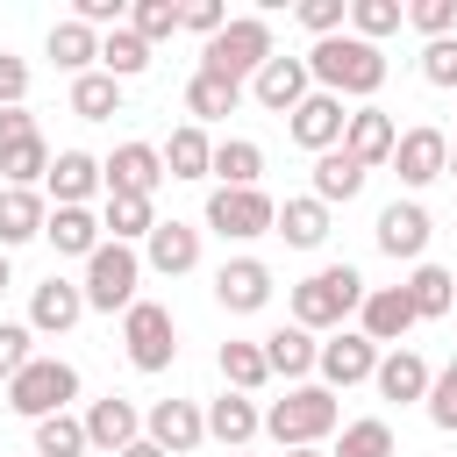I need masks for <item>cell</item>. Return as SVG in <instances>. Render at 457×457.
Instances as JSON below:
<instances>
[{"label": "cell", "mask_w": 457, "mask_h": 457, "mask_svg": "<svg viewBox=\"0 0 457 457\" xmlns=\"http://www.w3.org/2000/svg\"><path fill=\"white\" fill-rule=\"evenodd\" d=\"M307 93H314V71H307V57H271V64L250 79V100H257L264 114H293Z\"/></svg>", "instance_id": "obj_13"}, {"label": "cell", "mask_w": 457, "mask_h": 457, "mask_svg": "<svg viewBox=\"0 0 457 457\" xmlns=\"http://www.w3.org/2000/svg\"><path fill=\"white\" fill-rule=\"evenodd\" d=\"M321 386L328 393H343V386H364L371 371H378V343L364 336V328H336V343H321Z\"/></svg>", "instance_id": "obj_11"}, {"label": "cell", "mask_w": 457, "mask_h": 457, "mask_svg": "<svg viewBox=\"0 0 457 457\" xmlns=\"http://www.w3.org/2000/svg\"><path fill=\"white\" fill-rule=\"evenodd\" d=\"M286 457H328V450H286Z\"/></svg>", "instance_id": "obj_55"}, {"label": "cell", "mask_w": 457, "mask_h": 457, "mask_svg": "<svg viewBox=\"0 0 457 457\" xmlns=\"http://www.w3.org/2000/svg\"><path fill=\"white\" fill-rule=\"evenodd\" d=\"M421 79H428V86H443V93H457V36H443V43H428V50H421Z\"/></svg>", "instance_id": "obj_48"}, {"label": "cell", "mask_w": 457, "mask_h": 457, "mask_svg": "<svg viewBox=\"0 0 457 457\" xmlns=\"http://www.w3.org/2000/svg\"><path fill=\"white\" fill-rule=\"evenodd\" d=\"M79 450H93V443H86V414H50V421H36V457H79Z\"/></svg>", "instance_id": "obj_40"}, {"label": "cell", "mask_w": 457, "mask_h": 457, "mask_svg": "<svg viewBox=\"0 0 457 457\" xmlns=\"http://www.w3.org/2000/svg\"><path fill=\"white\" fill-rule=\"evenodd\" d=\"M121 343H129V364H136V371H171V357H179L171 307H164V300H136V307L121 314Z\"/></svg>", "instance_id": "obj_7"}, {"label": "cell", "mask_w": 457, "mask_h": 457, "mask_svg": "<svg viewBox=\"0 0 457 457\" xmlns=\"http://www.w3.org/2000/svg\"><path fill=\"white\" fill-rule=\"evenodd\" d=\"M400 21H407V7H400V0H350V36H364V43L393 36Z\"/></svg>", "instance_id": "obj_43"}, {"label": "cell", "mask_w": 457, "mask_h": 457, "mask_svg": "<svg viewBox=\"0 0 457 457\" xmlns=\"http://www.w3.org/2000/svg\"><path fill=\"white\" fill-rule=\"evenodd\" d=\"M393 171H400V186H428V179H443L450 171V136L443 129H400V143H393Z\"/></svg>", "instance_id": "obj_12"}, {"label": "cell", "mask_w": 457, "mask_h": 457, "mask_svg": "<svg viewBox=\"0 0 457 457\" xmlns=\"http://www.w3.org/2000/svg\"><path fill=\"white\" fill-rule=\"evenodd\" d=\"M143 264L164 271V278H186V271L200 264V228H186V221H157L150 243H143Z\"/></svg>", "instance_id": "obj_24"}, {"label": "cell", "mask_w": 457, "mask_h": 457, "mask_svg": "<svg viewBox=\"0 0 457 457\" xmlns=\"http://www.w3.org/2000/svg\"><path fill=\"white\" fill-rule=\"evenodd\" d=\"M307 71H314V86L321 93H336V100H364L371 107V93L386 86V57H378V43H364V36H328V43H314L307 50Z\"/></svg>", "instance_id": "obj_1"}, {"label": "cell", "mask_w": 457, "mask_h": 457, "mask_svg": "<svg viewBox=\"0 0 457 457\" xmlns=\"http://www.w3.org/2000/svg\"><path fill=\"white\" fill-rule=\"evenodd\" d=\"M71 400H79V364H64V357H36V364L7 386V407H14L21 421L71 414Z\"/></svg>", "instance_id": "obj_5"}, {"label": "cell", "mask_w": 457, "mask_h": 457, "mask_svg": "<svg viewBox=\"0 0 457 457\" xmlns=\"http://www.w3.org/2000/svg\"><path fill=\"white\" fill-rule=\"evenodd\" d=\"M186 29H193V36H207V43H214V36H221V29H228V7H221V0H186Z\"/></svg>", "instance_id": "obj_49"}, {"label": "cell", "mask_w": 457, "mask_h": 457, "mask_svg": "<svg viewBox=\"0 0 457 457\" xmlns=\"http://www.w3.org/2000/svg\"><path fill=\"white\" fill-rule=\"evenodd\" d=\"M143 436H150L164 457H186V450L207 443V407H200V400H157V407L143 414Z\"/></svg>", "instance_id": "obj_9"}, {"label": "cell", "mask_w": 457, "mask_h": 457, "mask_svg": "<svg viewBox=\"0 0 457 457\" xmlns=\"http://www.w3.org/2000/svg\"><path fill=\"white\" fill-rule=\"evenodd\" d=\"M257 428H264V407H257L250 393H221V400H207V436H214L221 450H243Z\"/></svg>", "instance_id": "obj_25"}, {"label": "cell", "mask_w": 457, "mask_h": 457, "mask_svg": "<svg viewBox=\"0 0 457 457\" xmlns=\"http://www.w3.org/2000/svg\"><path fill=\"white\" fill-rule=\"evenodd\" d=\"M136 278H143V257L129 250V243H100L93 257H86V307H100V314H129L136 307Z\"/></svg>", "instance_id": "obj_6"}, {"label": "cell", "mask_w": 457, "mask_h": 457, "mask_svg": "<svg viewBox=\"0 0 457 457\" xmlns=\"http://www.w3.org/2000/svg\"><path fill=\"white\" fill-rule=\"evenodd\" d=\"M407 29H421L428 43L457 36V0H407Z\"/></svg>", "instance_id": "obj_45"}, {"label": "cell", "mask_w": 457, "mask_h": 457, "mask_svg": "<svg viewBox=\"0 0 457 457\" xmlns=\"http://www.w3.org/2000/svg\"><path fill=\"white\" fill-rule=\"evenodd\" d=\"M221 378H228V393H257L264 378H271V364H264V343H221Z\"/></svg>", "instance_id": "obj_38"}, {"label": "cell", "mask_w": 457, "mask_h": 457, "mask_svg": "<svg viewBox=\"0 0 457 457\" xmlns=\"http://www.w3.org/2000/svg\"><path fill=\"white\" fill-rule=\"evenodd\" d=\"M264 364H271V378H293V386H300V378L321 364V343H314L300 321H293V328H271V336H264Z\"/></svg>", "instance_id": "obj_27"}, {"label": "cell", "mask_w": 457, "mask_h": 457, "mask_svg": "<svg viewBox=\"0 0 457 457\" xmlns=\"http://www.w3.org/2000/svg\"><path fill=\"white\" fill-rule=\"evenodd\" d=\"M214 300H221L228 314H257V307L271 300V271H264L257 257H228V264L214 271Z\"/></svg>", "instance_id": "obj_20"}, {"label": "cell", "mask_w": 457, "mask_h": 457, "mask_svg": "<svg viewBox=\"0 0 457 457\" xmlns=\"http://www.w3.org/2000/svg\"><path fill=\"white\" fill-rule=\"evenodd\" d=\"M271 221H278V200H264L257 186H214L207 193V228L221 236V243H250V236H271Z\"/></svg>", "instance_id": "obj_8"}, {"label": "cell", "mask_w": 457, "mask_h": 457, "mask_svg": "<svg viewBox=\"0 0 457 457\" xmlns=\"http://www.w3.org/2000/svg\"><path fill=\"white\" fill-rule=\"evenodd\" d=\"M43 50H50V64H57V71L86 79V71L100 64V29H86V21L71 14V21H57V29H50V43H43Z\"/></svg>", "instance_id": "obj_28"}, {"label": "cell", "mask_w": 457, "mask_h": 457, "mask_svg": "<svg viewBox=\"0 0 457 457\" xmlns=\"http://www.w3.org/2000/svg\"><path fill=\"white\" fill-rule=\"evenodd\" d=\"M378 250H386V257L421 264V250H428V207H414V200L378 207Z\"/></svg>", "instance_id": "obj_19"}, {"label": "cell", "mask_w": 457, "mask_h": 457, "mask_svg": "<svg viewBox=\"0 0 457 457\" xmlns=\"http://www.w3.org/2000/svg\"><path fill=\"white\" fill-rule=\"evenodd\" d=\"M43 243H50L57 257H93V250L107 243V228H100V214H93V207H50Z\"/></svg>", "instance_id": "obj_23"}, {"label": "cell", "mask_w": 457, "mask_h": 457, "mask_svg": "<svg viewBox=\"0 0 457 457\" xmlns=\"http://www.w3.org/2000/svg\"><path fill=\"white\" fill-rule=\"evenodd\" d=\"M100 228H107V243H150V228H157V207L143 200V193H107V214H100Z\"/></svg>", "instance_id": "obj_29"}, {"label": "cell", "mask_w": 457, "mask_h": 457, "mask_svg": "<svg viewBox=\"0 0 457 457\" xmlns=\"http://www.w3.org/2000/svg\"><path fill=\"white\" fill-rule=\"evenodd\" d=\"M71 114H79V121H114V114H121V79H107V71L71 79Z\"/></svg>", "instance_id": "obj_36"}, {"label": "cell", "mask_w": 457, "mask_h": 457, "mask_svg": "<svg viewBox=\"0 0 457 457\" xmlns=\"http://www.w3.org/2000/svg\"><path fill=\"white\" fill-rule=\"evenodd\" d=\"M79 21L86 29H121V0H79Z\"/></svg>", "instance_id": "obj_52"}, {"label": "cell", "mask_w": 457, "mask_h": 457, "mask_svg": "<svg viewBox=\"0 0 457 457\" xmlns=\"http://www.w3.org/2000/svg\"><path fill=\"white\" fill-rule=\"evenodd\" d=\"M136 436H143V414H136V400L107 393V400H93V407H86V443H93V450L121 457V450H129Z\"/></svg>", "instance_id": "obj_17"}, {"label": "cell", "mask_w": 457, "mask_h": 457, "mask_svg": "<svg viewBox=\"0 0 457 457\" xmlns=\"http://www.w3.org/2000/svg\"><path fill=\"white\" fill-rule=\"evenodd\" d=\"M336 421H343V407L328 386H286V400L264 407V436L278 450H321V436H336Z\"/></svg>", "instance_id": "obj_2"}, {"label": "cell", "mask_w": 457, "mask_h": 457, "mask_svg": "<svg viewBox=\"0 0 457 457\" xmlns=\"http://www.w3.org/2000/svg\"><path fill=\"white\" fill-rule=\"evenodd\" d=\"M29 343H36V328H29V321H0V386H14V378L36 364V350H29Z\"/></svg>", "instance_id": "obj_44"}, {"label": "cell", "mask_w": 457, "mask_h": 457, "mask_svg": "<svg viewBox=\"0 0 457 457\" xmlns=\"http://www.w3.org/2000/svg\"><path fill=\"white\" fill-rule=\"evenodd\" d=\"M428 421L457 436V357H450V364L436 371V386H428Z\"/></svg>", "instance_id": "obj_47"}, {"label": "cell", "mask_w": 457, "mask_h": 457, "mask_svg": "<svg viewBox=\"0 0 457 457\" xmlns=\"http://www.w3.org/2000/svg\"><path fill=\"white\" fill-rule=\"evenodd\" d=\"M414 321H421V314H414L407 286H371V293H364V307H357V328H364L371 343H393V350H400V336H407Z\"/></svg>", "instance_id": "obj_16"}, {"label": "cell", "mask_w": 457, "mask_h": 457, "mask_svg": "<svg viewBox=\"0 0 457 457\" xmlns=\"http://www.w3.org/2000/svg\"><path fill=\"white\" fill-rule=\"evenodd\" d=\"M271 236H286L293 250H321V236H328V207H321L314 193H300V200H278V221H271Z\"/></svg>", "instance_id": "obj_30"}, {"label": "cell", "mask_w": 457, "mask_h": 457, "mask_svg": "<svg viewBox=\"0 0 457 457\" xmlns=\"http://www.w3.org/2000/svg\"><path fill=\"white\" fill-rule=\"evenodd\" d=\"M407 300H414V314H421V321L457 314V278H450L443 264H414V271H407Z\"/></svg>", "instance_id": "obj_34"}, {"label": "cell", "mask_w": 457, "mask_h": 457, "mask_svg": "<svg viewBox=\"0 0 457 457\" xmlns=\"http://www.w3.org/2000/svg\"><path fill=\"white\" fill-rule=\"evenodd\" d=\"M79 314H86V286H71L57 271L29 293V328L36 336H64V328H79Z\"/></svg>", "instance_id": "obj_15"}, {"label": "cell", "mask_w": 457, "mask_h": 457, "mask_svg": "<svg viewBox=\"0 0 457 457\" xmlns=\"http://www.w3.org/2000/svg\"><path fill=\"white\" fill-rule=\"evenodd\" d=\"M43 221H50L43 193H21V186H7V193H0V250L36 243V236H43Z\"/></svg>", "instance_id": "obj_31"}, {"label": "cell", "mask_w": 457, "mask_h": 457, "mask_svg": "<svg viewBox=\"0 0 457 457\" xmlns=\"http://www.w3.org/2000/svg\"><path fill=\"white\" fill-rule=\"evenodd\" d=\"M43 186H50V200H57V207H86L107 179H100V157H86V150H57Z\"/></svg>", "instance_id": "obj_22"}, {"label": "cell", "mask_w": 457, "mask_h": 457, "mask_svg": "<svg viewBox=\"0 0 457 457\" xmlns=\"http://www.w3.org/2000/svg\"><path fill=\"white\" fill-rule=\"evenodd\" d=\"M293 14H300V29H307L314 43H328V36H343V21H350V7H343V0H300Z\"/></svg>", "instance_id": "obj_46"}, {"label": "cell", "mask_w": 457, "mask_h": 457, "mask_svg": "<svg viewBox=\"0 0 457 457\" xmlns=\"http://www.w3.org/2000/svg\"><path fill=\"white\" fill-rule=\"evenodd\" d=\"M100 179H107V193H157L164 186V150L157 143H121L114 157H100Z\"/></svg>", "instance_id": "obj_14"}, {"label": "cell", "mask_w": 457, "mask_h": 457, "mask_svg": "<svg viewBox=\"0 0 457 457\" xmlns=\"http://www.w3.org/2000/svg\"><path fill=\"white\" fill-rule=\"evenodd\" d=\"M243 93H250V86H236V79H221V71H193V79H186V114H193V121L236 114Z\"/></svg>", "instance_id": "obj_32"}, {"label": "cell", "mask_w": 457, "mask_h": 457, "mask_svg": "<svg viewBox=\"0 0 457 457\" xmlns=\"http://www.w3.org/2000/svg\"><path fill=\"white\" fill-rule=\"evenodd\" d=\"M228 457H243V450H228Z\"/></svg>", "instance_id": "obj_57"}, {"label": "cell", "mask_w": 457, "mask_h": 457, "mask_svg": "<svg viewBox=\"0 0 457 457\" xmlns=\"http://www.w3.org/2000/svg\"><path fill=\"white\" fill-rule=\"evenodd\" d=\"M36 136V114L29 107H0V150H14V143H29Z\"/></svg>", "instance_id": "obj_51"}, {"label": "cell", "mask_w": 457, "mask_h": 457, "mask_svg": "<svg viewBox=\"0 0 457 457\" xmlns=\"http://www.w3.org/2000/svg\"><path fill=\"white\" fill-rule=\"evenodd\" d=\"M129 29H136L143 43H164V36L186 29V7H179V0H136V7H129Z\"/></svg>", "instance_id": "obj_41"}, {"label": "cell", "mask_w": 457, "mask_h": 457, "mask_svg": "<svg viewBox=\"0 0 457 457\" xmlns=\"http://www.w3.org/2000/svg\"><path fill=\"white\" fill-rule=\"evenodd\" d=\"M271 57H278V50H271V21H264V14H228V29L200 50V71H221V79L250 86Z\"/></svg>", "instance_id": "obj_4"}, {"label": "cell", "mask_w": 457, "mask_h": 457, "mask_svg": "<svg viewBox=\"0 0 457 457\" xmlns=\"http://www.w3.org/2000/svg\"><path fill=\"white\" fill-rule=\"evenodd\" d=\"M121 457H164V450H157V443H150V436H136V443H129V450H121Z\"/></svg>", "instance_id": "obj_53"}, {"label": "cell", "mask_w": 457, "mask_h": 457, "mask_svg": "<svg viewBox=\"0 0 457 457\" xmlns=\"http://www.w3.org/2000/svg\"><path fill=\"white\" fill-rule=\"evenodd\" d=\"M257 171H264V150H257L250 136H221V143H214V179H221V186L243 193V186H257Z\"/></svg>", "instance_id": "obj_37"}, {"label": "cell", "mask_w": 457, "mask_h": 457, "mask_svg": "<svg viewBox=\"0 0 457 457\" xmlns=\"http://www.w3.org/2000/svg\"><path fill=\"white\" fill-rule=\"evenodd\" d=\"M371 386H378V400H428V386H436V371H428V357L421 350H386L378 357V371H371Z\"/></svg>", "instance_id": "obj_21"}, {"label": "cell", "mask_w": 457, "mask_h": 457, "mask_svg": "<svg viewBox=\"0 0 457 457\" xmlns=\"http://www.w3.org/2000/svg\"><path fill=\"white\" fill-rule=\"evenodd\" d=\"M286 129H293V143H300V150H314V157H321V150H336V143H343L350 107H343L336 93H321V86H314V93H307V100L286 114Z\"/></svg>", "instance_id": "obj_10"}, {"label": "cell", "mask_w": 457, "mask_h": 457, "mask_svg": "<svg viewBox=\"0 0 457 457\" xmlns=\"http://www.w3.org/2000/svg\"><path fill=\"white\" fill-rule=\"evenodd\" d=\"M364 293H371V286H364L350 264H321L314 278L293 286V321H300L307 336H314V328H343V321L364 307Z\"/></svg>", "instance_id": "obj_3"}, {"label": "cell", "mask_w": 457, "mask_h": 457, "mask_svg": "<svg viewBox=\"0 0 457 457\" xmlns=\"http://www.w3.org/2000/svg\"><path fill=\"white\" fill-rule=\"evenodd\" d=\"M328 457H393V428H386L378 414H364V421H343V443H336Z\"/></svg>", "instance_id": "obj_42"}, {"label": "cell", "mask_w": 457, "mask_h": 457, "mask_svg": "<svg viewBox=\"0 0 457 457\" xmlns=\"http://www.w3.org/2000/svg\"><path fill=\"white\" fill-rule=\"evenodd\" d=\"M393 143H400V129H393V114L386 107H350V129H343V150L371 171V164H393Z\"/></svg>", "instance_id": "obj_18"}, {"label": "cell", "mask_w": 457, "mask_h": 457, "mask_svg": "<svg viewBox=\"0 0 457 457\" xmlns=\"http://www.w3.org/2000/svg\"><path fill=\"white\" fill-rule=\"evenodd\" d=\"M207 171H214V143H207V129H200V121L171 129V143H164V179H207Z\"/></svg>", "instance_id": "obj_33"}, {"label": "cell", "mask_w": 457, "mask_h": 457, "mask_svg": "<svg viewBox=\"0 0 457 457\" xmlns=\"http://www.w3.org/2000/svg\"><path fill=\"white\" fill-rule=\"evenodd\" d=\"M7 286H14V271H7V250H0V293H7Z\"/></svg>", "instance_id": "obj_54"}, {"label": "cell", "mask_w": 457, "mask_h": 457, "mask_svg": "<svg viewBox=\"0 0 457 457\" xmlns=\"http://www.w3.org/2000/svg\"><path fill=\"white\" fill-rule=\"evenodd\" d=\"M21 93H29V64L14 50H0V107H21Z\"/></svg>", "instance_id": "obj_50"}, {"label": "cell", "mask_w": 457, "mask_h": 457, "mask_svg": "<svg viewBox=\"0 0 457 457\" xmlns=\"http://www.w3.org/2000/svg\"><path fill=\"white\" fill-rule=\"evenodd\" d=\"M0 179H7V186H21V193H36V179H50V143H43V136H29V143L0 150Z\"/></svg>", "instance_id": "obj_39"}, {"label": "cell", "mask_w": 457, "mask_h": 457, "mask_svg": "<svg viewBox=\"0 0 457 457\" xmlns=\"http://www.w3.org/2000/svg\"><path fill=\"white\" fill-rule=\"evenodd\" d=\"M364 179H371V171H364V164H357L343 143L314 157V200H321V207H343V200H357V193H364Z\"/></svg>", "instance_id": "obj_26"}, {"label": "cell", "mask_w": 457, "mask_h": 457, "mask_svg": "<svg viewBox=\"0 0 457 457\" xmlns=\"http://www.w3.org/2000/svg\"><path fill=\"white\" fill-rule=\"evenodd\" d=\"M100 71H107V79H136V71H150V43H143L129 21L107 29V36H100Z\"/></svg>", "instance_id": "obj_35"}, {"label": "cell", "mask_w": 457, "mask_h": 457, "mask_svg": "<svg viewBox=\"0 0 457 457\" xmlns=\"http://www.w3.org/2000/svg\"><path fill=\"white\" fill-rule=\"evenodd\" d=\"M450 171H457V143H450Z\"/></svg>", "instance_id": "obj_56"}]
</instances>
